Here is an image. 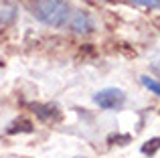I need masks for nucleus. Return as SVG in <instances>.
<instances>
[{
	"mask_svg": "<svg viewBox=\"0 0 160 158\" xmlns=\"http://www.w3.org/2000/svg\"><path fill=\"white\" fill-rule=\"evenodd\" d=\"M32 16L47 27H63L69 18L67 0H32Z\"/></svg>",
	"mask_w": 160,
	"mask_h": 158,
	"instance_id": "nucleus-1",
	"label": "nucleus"
},
{
	"mask_svg": "<svg viewBox=\"0 0 160 158\" xmlns=\"http://www.w3.org/2000/svg\"><path fill=\"white\" fill-rule=\"evenodd\" d=\"M93 101L102 110H120L126 103V93L120 87H106V89H99L93 95Z\"/></svg>",
	"mask_w": 160,
	"mask_h": 158,
	"instance_id": "nucleus-2",
	"label": "nucleus"
},
{
	"mask_svg": "<svg viewBox=\"0 0 160 158\" xmlns=\"http://www.w3.org/2000/svg\"><path fill=\"white\" fill-rule=\"evenodd\" d=\"M71 28L75 32H91L93 31V20L89 18L87 12H77L71 20Z\"/></svg>",
	"mask_w": 160,
	"mask_h": 158,
	"instance_id": "nucleus-3",
	"label": "nucleus"
},
{
	"mask_svg": "<svg viewBox=\"0 0 160 158\" xmlns=\"http://www.w3.org/2000/svg\"><path fill=\"white\" fill-rule=\"evenodd\" d=\"M16 18V8L12 4H0V24H8Z\"/></svg>",
	"mask_w": 160,
	"mask_h": 158,
	"instance_id": "nucleus-4",
	"label": "nucleus"
},
{
	"mask_svg": "<svg viewBox=\"0 0 160 158\" xmlns=\"http://www.w3.org/2000/svg\"><path fill=\"white\" fill-rule=\"evenodd\" d=\"M140 81H142V85H144L148 91H152L154 95H158V97H160V81H158V79H152V77H148V75H142Z\"/></svg>",
	"mask_w": 160,
	"mask_h": 158,
	"instance_id": "nucleus-5",
	"label": "nucleus"
},
{
	"mask_svg": "<svg viewBox=\"0 0 160 158\" xmlns=\"http://www.w3.org/2000/svg\"><path fill=\"white\" fill-rule=\"evenodd\" d=\"M158 148H160V138H152V140H148V142L142 146V152H144V154H148V156H152Z\"/></svg>",
	"mask_w": 160,
	"mask_h": 158,
	"instance_id": "nucleus-6",
	"label": "nucleus"
},
{
	"mask_svg": "<svg viewBox=\"0 0 160 158\" xmlns=\"http://www.w3.org/2000/svg\"><path fill=\"white\" fill-rule=\"evenodd\" d=\"M132 2L140 4V6H148V8H160V0H132Z\"/></svg>",
	"mask_w": 160,
	"mask_h": 158,
	"instance_id": "nucleus-7",
	"label": "nucleus"
},
{
	"mask_svg": "<svg viewBox=\"0 0 160 158\" xmlns=\"http://www.w3.org/2000/svg\"><path fill=\"white\" fill-rule=\"evenodd\" d=\"M150 69H152L154 73H158V75H160V61H154V63L150 65Z\"/></svg>",
	"mask_w": 160,
	"mask_h": 158,
	"instance_id": "nucleus-8",
	"label": "nucleus"
},
{
	"mask_svg": "<svg viewBox=\"0 0 160 158\" xmlns=\"http://www.w3.org/2000/svg\"><path fill=\"white\" fill-rule=\"evenodd\" d=\"M79 158H81V156H79Z\"/></svg>",
	"mask_w": 160,
	"mask_h": 158,
	"instance_id": "nucleus-9",
	"label": "nucleus"
}]
</instances>
